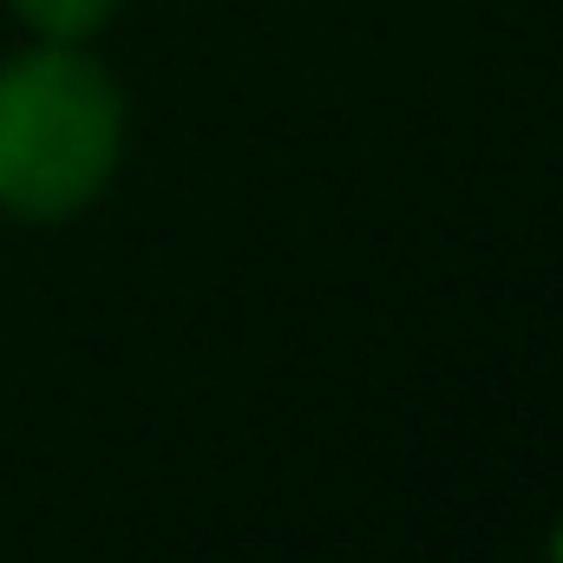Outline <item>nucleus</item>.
Masks as SVG:
<instances>
[{"instance_id": "f03ea898", "label": "nucleus", "mask_w": 563, "mask_h": 563, "mask_svg": "<svg viewBox=\"0 0 563 563\" xmlns=\"http://www.w3.org/2000/svg\"><path fill=\"white\" fill-rule=\"evenodd\" d=\"M40 40H92L112 13H119V0H7Z\"/></svg>"}, {"instance_id": "f257e3e1", "label": "nucleus", "mask_w": 563, "mask_h": 563, "mask_svg": "<svg viewBox=\"0 0 563 563\" xmlns=\"http://www.w3.org/2000/svg\"><path fill=\"white\" fill-rule=\"evenodd\" d=\"M125 99L79 40L0 66V210L20 223L79 217L119 170Z\"/></svg>"}, {"instance_id": "7ed1b4c3", "label": "nucleus", "mask_w": 563, "mask_h": 563, "mask_svg": "<svg viewBox=\"0 0 563 563\" xmlns=\"http://www.w3.org/2000/svg\"><path fill=\"white\" fill-rule=\"evenodd\" d=\"M551 563H563V518H558V531H551Z\"/></svg>"}]
</instances>
